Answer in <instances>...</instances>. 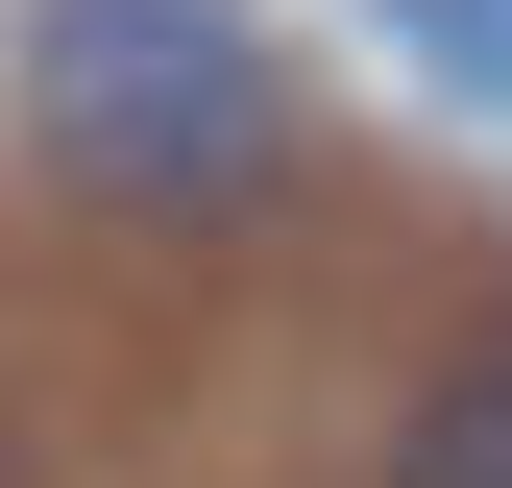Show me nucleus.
<instances>
[{
    "label": "nucleus",
    "instance_id": "nucleus-1",
    "mask_svg": "<svg viewBox=\"0 0 512 488\" xmlns=\"http://www.w3.org/2000/svg\"><path fill=\"white\" fill-rule=\"evenodd\" d=\"M25 147L98 220H269L293 74H269L244 0H25Z\"/></svg>",
    "mask_w": 512,
    "mask_h": 488
},
{
    "label": "nucleus",
    "instance_id": "nucleus-2",
    "mask_svg": "<svg viewBox=\"0 0 512 488\" xmlns=\"http://www.w3.org/2000/svg\"><path fill=\"white\" fill-rule=\"evenodd\" d=\"M391 488H512V318H488L464 366H439V391H415V440H391Z\"/></svg>",
    "mask_w": 512,
    "mask_h": 488
},
{
    "label": "nucleus",
    "instance_id": "nucleus-3",
    "mask_svg": "<svg viewBox=\"0 0 512 488\" xmlns=\"http://www.w3.org/2000/svg\"><path fill=\"white\" fill-rule=\"evenodd\" d=\"M366 25H391L439 98H488V122H512V0H366Z\"/></svg>",
    "mask_w": 512,
    "mask_h": 488
}]
</instances>
